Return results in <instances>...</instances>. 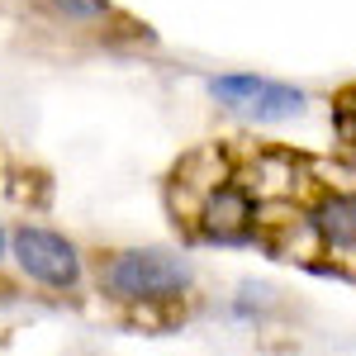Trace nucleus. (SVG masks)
<instances>
[{
  "label": "nucleus",
  "mask_w": 356,
  "mask_h": 356,
  "mask_svg": "<svg viewBox=\"0 0 356 356\" xmlns=\"http://www.w3.org/2000/svg\"><path fill=\"white\" fill-rule=\"evenodd\" d=\"M100 295L143 328H171L195 304V266L171 247H119L95 266Z\"/></svg>",
  "instance_id": "f257e3e1"
},
{
  "label": "nucleus",
  "mask_w": 356,
  "mask_h": 356,
  "mask_svg": "<svg viewBox=\"0 0 356 356\" xmlns=\"http://www.w3.org/2000/svg\"><path fill=\"white\" fill-rule=\"evenodd\" d=\"M10 257L24 280L53 290V295H76L86 285V257L81 247L72 243L67 233L43 228V223H19L10 233Z\"/></svg>",
  "instance_id": "f03ea898"
},
{
  "label": "nucleus",
  "mask_w": 356,
  "mask_h": 356,
  "mask_svg": "<svg viewBox=\"0 0 356 356\" xmlns=\"http://www.w3.org/2000/svg\"><path fill=\"white\" fill-rule=\"evenodd\" d=\"M191 228L200 243H252L261 228V195L238 176L209 181L191 214Z\"/></svg>",
  "instance_id": "7ed1b4c3"
},
{
  "label": "nucleus",
  "mask_w": 356,
  "mask_h": 356,
  "mask_svg": "<svg viewBox=\"0 0 356 356\" xmlns=\"http://www.w3.org/2000/svg\"><path fill=\"white\" fill-rule=\"evenodd\" d=\"M209 95L219 100L223 110L243 114L252 124H285V119H300L309 110V95L290 81H275V76H257V72H228L209 81Z\"/></svg>",
  "instance_id": "20e7f679"
},
{
  "label": "nucleus",
  "mask_w": 356,
  "mask_h": 356,
  "mask_svg": "<svg viewBox=\"0 0 356 356\" xmlns=\"http://www.w3.org/2000/svg\"><path fill=\"white\" fill-rule=\"evenodd\" d=\"M304 228L318 243V252L332 257V271L352 275V266H356V191H323L304 209Z\"/></svg>",
  "instance_id": "39448f33"
},
{
  "label": "nucleus",
  "mask_w": 356,
  "mask_h": 356,
  "mask_svg": "<svg viewBox=\"0 0 356 356\" xmlns=\"http://www.w3.org/2000/svg\"><path fill=\"white\" fill-rule=\"evenodd\" d=\"M57 15H67V19H76V24H95V19H110V0H53Z\"/></svg>",
  "instance_id": "423d86ee"
},
{
  "label": "nucleus",
  "mask_w": 356,
  "mask_h": 356,
  "mask_svg": "<svg viewBox=\"0 0 356 356\" xmlns=\"http://www.w3.org/2000/svg\"><path fill=\"white\" fill-rule=\"evenodd\" d=\"M342 138L352 143V152H356V119H352V114H342Z\"/></svg>",
  "instance_id": "0eeeda50"
},
{
  "label": "nucleus",
  "mask_w": 356,
  "mask_h": 356,
  "mask_svg": "<svg viewBox=\"0 0 356 356\" xmlns=\"http://www.w3.org/2000/svg\"><path fill=\"white\" fill-rule=\"evenodd\" d=\"M5 257H10V233L0 228V261H5Z\"/></svg>",
  "instance_id": "6e6552de"
}]
</instances>
